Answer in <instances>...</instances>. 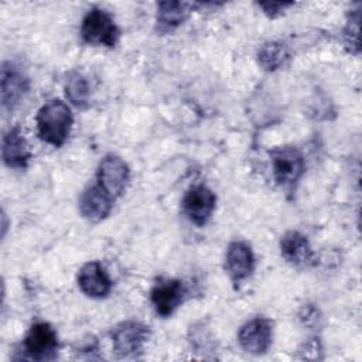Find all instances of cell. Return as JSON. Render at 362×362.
Here are the masks:
<instances>
[{"label": "cell", "instance_id": "1", "mask_svg": "<svg viewBox=\"0 0 362 362\" xmlns=\"http://www.w3.org/2000/svg\"><path fill=\"white\" fill-rule=\"evenodd\" d=\"M38 136L47 144L61 147L69 137L74 116L71 107L58 99L42 105L35 116Z\"/></svg>", "mask_w": 362, "mask_h": 362}, {"label": "cell", "instance_id": "11", "mask_svg": "<svg viewBox=\"0 0 362 362\" xmlns=\"http://www.w3.org/2000/svg\"><path fill=\"white\" fill-rule=\"evenodd\" d=\"M225 270L235 286L249 279L255 270V255L252 247L242 240L229 243L225 255Z\"/></svg>", "mask_w": 362, "mask_h": 362}, {"label": "cell", "instance_id": "17", "mask_svg": "<svg viewBox=\"0 0 362 362\" xmlns=\"http://www.w3.org/2000/svg\"><path fill=\"white\" fill-rule=\"evenodd\" d=\"M291 55L286 44L280 41H267L257 51V64L267 72H274L290 61Z\"/></svg>", "mask_w": 362, "mask_h": 362}, {"label": "cell", "instance_id": "13", "mask_svg": "<svg viewBox=\"0 0 362 362\" xmlns=\"http://www.w3.org/2000/svg\"><path fill=\"white\" fill-rule=\"evenodd\" d=\"M112 280L105 267L93 260L85 263L78 273V286L81 291L90 298H105L112 290Z\"/></svg>", "mask_w": 362, "mask_h": 362}, {"label": "cell", "instance_id": "19", "mask_svg": "<svg viewBox=\"0 0 362 362\" xmlns=\"http://www.w3.org/2000/svg\"><path fill=\"white\" fill-rule=\"evenodd\" d=\"M359 21H361V10H352L348 16L346 25L344 28V42L348 47L349 52L359 54Z\"/></svg>", "mask_w": 362, "mask_h": 362}, {"label": "cell", "instance_id": "23", "mask_svg": "<svg viewBox=\"0 0 362 362\" xmlns=\"http://www.w3.org/2000/svg\"><path fill=\"white\" fill-rule=\"evenodd\" d=\"M300 318L304 321V324L311 325V324L317 322L318 318H320L318 317V310L311 307V305H305V307H303V310L300 313Z\"/></svg>", "mask_w": 362, "mask_h": 362}, {"label": "cell", "instance_id": "14", "mask_svg": "<svg viewBox=\"0 0 362 362\" xmlns=\"http://www.w3.org/2000/svg\"><path fill=\"white\" fill-rule=\"evenodd\" d=\"M113 198L106 194L98 184L88 187L79 198L81 215L93 223H98L109 216L113 208Z\"/></svg>", "mask_w": 362, "mask_h": 362}, {"label": "cell", "instance_id": "3", "mask_svg": "<svg viewBox=\"0 0 362 362\" xmlns=\"http://www.w3.org/2000/svg\"><path fill=\"white\" fill-rule=\"evenodd\" d=\"M150 335V327L140 321L129 320L119 322L110 331L113 351L119 358H139L143 354Z\"/></svg>", "mask_w": 362, "mask_h": 362}, {"label": "cell", "instance_id": "16", "mask_svg": "<svg viewBox=\"0 0 362 362\" xmlns=\"http://www.w3.org/2000/svg\"><path fill=\"white\" fill-rule=\"evenodd\" d=\"M192 4L181 1H161L157 4L156 30L160 34L175 31L189 16Z\"/></svg>", "mask_w": 362, "mask_h": 362}, {"label": "cell", "instance_id": "20", "mask_svg": "<svg viewBox=\"0 0 362 362\" xmlns=\"http://www.w3.org/2000/svg\"><path fill=\"white\" fill-rule=\"evenodd\" d=\"M189 342L197 351H208L214 346V337L209 328L201 322L198 325L191 327L189 329Z\"/></svg>", "mask_w": 362, "mask_h": 362}, {"label": "cell", "instance_id": "10", "mask_svg": "<svg viewBox=\"0 0 362 362\" xmlns=\"http://www.w3.org/2000/svg\"><path fill=\"white\" fill-rule=\"evenodd\" d=\"M238 341L242 349L252 355L266 354L273 341V322L263 317L245 322L238 332Z\"/></svg>", "mask_w": 362, "mask_h": 362}, {"label": "cell", "instance_id": "2", "mask_svg": "<svg viewBox=\"0 0 362 362\" xmlns=\"http://www.w3.org/2000/svg\"><path fill=\"white\" fill-rule=\"evenodd\" d=\"M272 173L276 184L287 192H293L305 171V160L294 146H280L269 151Z\"/></svg>", "mask_w": 362, "mask_h": 362}, {"label": "cell", "instance_id": "5", "mask_svg": "<svg viewBox=\"0 0 362 362\" xmlns=\"http://www.w3.org/2000/svg\"><path fill=\"white\" fill-rule=\"evenodd\" d=\"M58 348L57 331L44 321L33 324L23 339L24 355L33 361H52L57 358Z\"/></svg>", "mask_w": 362, "mask_h": 362}, {"label": "cell", "instance_id": "4", "mask_svg": "<svg viewBox=\"0 0 362 362\" xmlns=\"http://www.w3.org/2000/svg\"><path fill=\"white\" fill-rule=\"evenodd\" d=\"M81 37L86 44L115 48L120 37V30L106 10L93 7L82 18Z\"/></svg>", "mask_w": 362, "mask_h": 362}, {"label": "cell", "instance_id": "7", "mask_svg": "<svg viewBox=\"0 0 362 362\" xmlns=\"http://www.w3.org/2000/svg\"><path fill=\"white\" fill-rule=\"evenodd\" d=\"M182 212L197 226H205L216 206L215 192L204 184L192 185L182 198Z\"/></svg>", "mask_w": 362, "mask_h": 362}, {"label": "cell", "instance_id": "9", "mask_svg": "<svg viewBox=\"0 0 362 362\" xmlns=\"http://www.w3.org/2000/svg\"><path fill=\"white\" fill-rule=\"evenodd\" d=\"M187 287L178 279H160L150 291V301L161 318H167L184 303Z\"/></svg>", "mask_w": 362, "mask_h": 362}, {"label": "cell", "instance_id": "15", "mask_svg": "<svg viewBox=\"0 0 362 362\" xmlns=\"http://www.w3.org/2000/svg\"><path fill=\"white\" fill-rule=\"evenodd\" d=\"M280 253L287 263L296 267L310 266L314 260V252L310 240L298 230H288L281 236Z\"/></svg>", "mask_w": 362, "mask_h": 362}, {"label": "cell", "instance_id": "12", "mask_svg": "<svg viewBox=\"0 0 362 362\" xmlns=\"http://www.w3.org/2000/svg\"><path fill=\"white\" fill-rule=\"evenodd\" d=\"M31 151L28 143L18 126L8 129L1 139V158L3 163L14 170H24L28 167Z\"/></svg>", "mask_w": 362, "mask_h": 362}, {"label": "cell", "instance_id": "22", "mask_svg": "<svg viewBox=\"0 0 362 362\" xmlns=\"http://www.w3.org/2000/svg\"><path fill=\"white\" fill-rule=\"evenodd\" d=\"M301 354L303 359H321L322 356L320 355L322 352V346L318 338H311L308 339L303 348L298 349Z\"/></svg>", "mask_w": 362, "mask_h": 362}, {"label": "cell", "instance_id": "6", "mask_svg": "<svg viewBox=\"0 0 362 362\" xmlns=\"http://www.w3.org/2000/svg\"><path fill=\"white\" fill-rule=\"evenodd\" d=\"M96 178L98 185L115 199L126 191L130 181V168L122 157L106 154L98 165Z\"/></svg>", "mask_w": 362, "mask_h": 362}, {"label": "cell", "instance_id": "18", "mask_svg": "<svg viewBox=\"0 0 362 362\" xmlns=\"http://www.w3.org/2000/svg\"><path fill=\"white\" fill-rule=\"evenodd\" d=\"M65 96L76 107L85 109L89 105V83L79 71H69L65 76Z\"/></svg>", "mask_w": 362, "mask_h": 362}, {"label": "cell", "instance_id": "21", "mask_svg": "<svg viewBox=\"0 0 362 362\" xmlns=\"http://www.w3.org/2000/svg\"><path fill=\"white\" fill-rule=\"evenodd\" d=\"M257 7L263 10V13L270 17L276 18L281 16L287 8L294 7V3H286V1H269V3H257Z\"/></svg>", "mask_w": 362, "mask_h": 362}, {"label": "cell", "instance_id": "8", "mask_svg": "<svg viewBox=\"0 0 362 362\" xmlns=\"http://www.w3.org/2000/svg\"><path fill=\"white\" fill-rule=\"evenodd\" d=\"M1 106L13 110L27 95L30 89V78L25 71L13 61H6L1 65Z\"/></svg>", "mask_w": 362, "mask_h": 362}]
</instances>
